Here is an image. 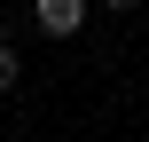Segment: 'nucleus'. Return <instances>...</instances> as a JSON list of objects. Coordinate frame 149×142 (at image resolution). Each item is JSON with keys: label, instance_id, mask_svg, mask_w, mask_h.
I'll return each instance as SVG.
<instances>
[{"label": "nucleus", "instance_id": "1", "mask_svg": "<svg viewBox=\"0 0 149 142\" xmlns=\"http://www.w3.org/2000/svg\"><path fill=\"white\" fill-rule=\"evenodd\" d=\"M31 24H39L47 40H71V32L86 24V0H31Z\"/></svg>", "mask_w": 149, "mask_h": 142}, {"label": "nucleus", "instance_id": "2", "mask_svg": "<svg viewBox=\"0 0 149 142\" xmlns=\"http://www.w3.org/2000/svg\"><path fill=\"white\" fill-rule=\"evenodd\" d=\"M16 87V47H0V95Z\"/></svg>", "mask_w": 149, "mask_h": 142}, {"label": "nucleus", "instance_id": "4", "mask_svg": "<svg viewBox=\"0 0 149 142\" xmlns=\"http://www.w3.org/2000/svg\"><path fill=\"white\" fill-rule=\"evenodd\" d=\"M0 47H8V16H0Z\"/></svg>", "mask_w": 149, "mask_h": 142}, {"label": "nucleus", "instance_id": "3", "mask_svg": "<svg viewBox=\"0 0 149 142\" xmlns=\"http://www.w3.org/2000/svg\"><path fill=\"white\" fill-rule=\"evenodd\" d=\"M86 8H110V16H126V8H141V0H86Z\"/></svg>", "mask_w": 149, "mask_h": 142}]
</instances>
